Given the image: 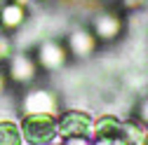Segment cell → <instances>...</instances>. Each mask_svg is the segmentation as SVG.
Returning <instances> with one entry per match:
<instances>
[{"mask_svg": "<svg viewBox=\"0 0 148 145\" xmlns=\"http://www.w3.org/2000/svg\"><path fill=\"white\" fill-rule=\"evenodd\" d=\"M68 59H71V54H68L66 45L59 42V40H42L38 45V49H35V61L47 72L61 70L68 63Z\"/></svg>", "mask_w": 148, "mask_h": 145, "instance_id": "4", "label": "cell"}, {"mask_svg": "<svg viewBox=\"0 0 148 145\" xmlns=\"http://www.w3.org/2000/svg\"><path fill=\"white\" fill-rule=\"evenodd\" d=\"M61 145H94L87 136H71V138H61Z\"/></svg>", "mask_w": 148, "mask_h": 145, "instance_id": "14", "label": "cell"}, {"mask_svg": "<svg viewBox=\"0 0 148 145\" xmlns=\"http://www.w3.org/2000/svg\"><path fill=\"white\" fill-rule=\"evenodd\" d=\"M136 117H139V119H141V122L148 126V96H146V98L139 103V108H136Z\"/></svg>", "mask_w": 148, "mask_h": 145, "instance_id": "15", "label": "cell"}, {"mask_svg": "<svg viewBox=\"0 0 148 145\" xmlns=\"http://www.w3.org/2000/svg\"><path fill=\"white\" fill-rule=\"evenodd\" d=\"M21 129L10 119L0 122V145H21Z\"/></svg>", "mask_w": 148, "mask_h": 145, "instance_id": "11", "label": "cell"}, {"mask_svg": "<svg viewBox=\"0 0 148 145\" xmlns=\"http://www.w3.org/2000/svg\"><path fill=\"white\" fill-rule=\"evenodd\" d=\"M125 16L122 12L118 9H103L99 12L94 19H92V33H94V38L99 40V45H108V42H115L120 40L122 35H125Z\"/></svg>", "mask_w": 148, "mask_h": 145, "instance_id": "2", "label": "cell"}, {"mask_svg": "<svg viewBox=\"0 0 148 145\" xmlns=\"http://www.w3.org/2000/svg\"><path fill=\"white\" fill-rule=\"evenodd\" d=\"M26 21V7L16 5V3H5L0 7V28L14 30Z\"/></svg>", "mask_w": 148, "mask_h": 145, "instance_id": "8", "label": "cell"}, {"mask_svg": "<svg viewBox=\"0 0 148 145\" xmlns=\"http://www.w3.org/2000/svg\"><path fill=\"white\" fill-rule=\"evenodd\" d=\"M59 122V138H71V136H87L92 138V131H94V117L85 110H64L57 115Z\"/></svg>", "mask_w": 148, "mask_h": 145, "instance_id": "3", "label": "cell"}, {"mask_svg": "<svg viewBox=\"0 0 148 145\" xmlns=\"http://www.w3.org/2000/svg\"><path fill=\"white\" fill-rule=\"evenodd\" d=\"M146 3V0H120V5H122V9H127V12H132L134 7H141Z\"/></svg>", "mask_w": 148, "mask_h": 145, "instance_id": "16", "label": "cell"}, {"mask_svg": "<svg viewBox=\"0 0 148 145\" xmlns=\"http://www.w3.org/2000/svg\"><path fill=\"white\" fill-rule=\"evenodd\" d=\"M21 138L31 145H52L59 138V122L52 112H35V115H21L19 122Z\"/></svg>", "mask_w": 148, "mask_h": 145, "instance_id": "1", "label": "cell"}, {"mask_svg": "<svg viewBox=\"0 0 148 145\" xmlns=\"http://www.w3.org/2000/svg\"><path fill=\"white\" fill-rule=\"evenodd\" d=\"M94 145H129L122 136H108V138H94Z\"/></svg>", "mask_w": 148, "mask_h": 145, "instance_id": "13", "label": "cell"}, {"mask_svg": "<svg viewBox=\"0 0 148 145\" xmlns=\"http://www.w3.org/2000/svg\"><path fill=\"white\" fill-rule=\"evenodd\" d=\"M12 56V40L5 28H0V61H7Z\"/></svg>", "mask_w": 148, "mask_h": 145, "instance_id": "12", "label": "cell"}, {"mask_svg": "<svg viewBox=\"0 0 148 145\" xmlns=\"http://www.w3.org/2000/svg\"><path fill=\"white\" fill-rule=\"evenodd\" d=\"M146 133H148V126H146L139 117H127V119H122V124H120V136H122L129 145H139V143L146 138Z\"/></svg>", "mask_w": 148, "mask_h": 145, "instance_id": "10", "label": "cell"}, {"mask_svg": "<svg viewBox=\"0 0 148 145\" xmlns=\"http://www.w3.org/2000/svg\"><path fill=\"white\" fill-rule=\"evenodd\" d=\"M120 124L122 119L113 112H103L94 119V131L92 138H108V136H120Z\"/></svg>", "mask_w": 148, "mask_h": 145, "instance_id": "9", "label": "cell"}, {"mask_svg": "<svg viewBox=\"0 0 148 145\" xmlns=\"http://www.w3.org/2000/svg\"><path fill=\"white\" fill-rule=\"evenodd\" d=\"M64 45H66V49H68V54L73 59H89L97 51L99 40L94 38V33L89 28H73Z\"/></svg>", "mask_w": 148, "mask_h": 145, "instance_id": "6", "label": "cell"}, {"mask_svg": "<svg viewBox=\"0 0 148 145\" xmlns=\"http://www.w3.org/2000/svg\"><path fill=\"white\" fill-rule=\"evenodd\" d=\"M5 84H7V75H5L3 70H0V94L5 91Z\"/></svg>", "mask_w": 148, "mask_h": 145, "instance_id": "17", "label": "cell"}, {"mask_svg": "<svg viewBox=\"0 0 148 145\" xmlns=\"http://www.w3.org/2000/svg\"><path fill=\"white\" fill-rule=\"evenodd\" d=\"M139 145H148V133H146V138H143V140H141Z\"/></svg>", "mask_w": 148, "mask_h": 145, "instance_id": "19", "label": "cell"}, {"mask_svg": "<svg viewBox=\"0 0 148 145\" xmlns=\"http://www.w3.org/2000/svg\"><path fill=\"white\" fill-rule=\"evenodd\" d=\"M21 112L24 115H35V112H52L57 115V96L49 89H31L21 98Z\"/></svg>", "mask_w": 148, "mask_h": 145, "instance_id": "7", "label": "cell"}, {"mask_svg": "<svg viewBox=\"0 0 148 145\" xmlns=\"http://www.w3.org/2000/svg\"><path fill=\"white\" fill-rule=\"evenodd\" d=\"M38 61L31 54H12L7 59V80H12L14 84H31L38 80Z\"/></svg>", "mask_w": 148, "mask_h": 145, "instance_id": "5", "label": "cell"}, {"mask_svg": "<svg viewBox=\"0 0 148 145\" xmlns=\"http://www.w3.org/2000/svg\"><path fill=\"white\" fill-rule=\"evenodd\" d=\"M14 3H16V5H24V7H26V5L31 3V0H14Z\"/></svg>", "mask_w": 148, "mask_h": 145, "instance_id": "18", "label": "cell"}]
</instances>
